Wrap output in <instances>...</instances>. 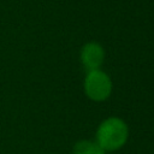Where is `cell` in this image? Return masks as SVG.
I'll list each match as a JSON object with an SVG mask.
<instances>
[{
  "mask_svg": "<svg viewBox=\"0 0 154 154\" xmlns=\"http://www.w3.org/2000/svg\"><path fill=\"white\" fill-rule=\"evenodd\" d=\"M105 60V51L102 46L97 42H88L81 49V61L82 65L88 70H97L101 67Z\"/></svg>",
  "mask_w": 154,
  "mask_h": 154,
  "instance_id": "cell-3",
  "label": "cell"
},
{
  "mask_svg": "<svg viewBox=\"0 0 154 154\" xmlns=\"http://www.w3.org/2000/svg\"><path fill=\"white\" fill-rule=\"evenodd\" d=\"M105 152L100 148L96 141L82 140L75 143L72 148V154H103Z\"/></svg>",
  "mask_w": 154,
  "mask_h": 154,
  "instance_id": "cell-4",
  "label": "cell"
},
{
  "mask_svg": "<svg viewBox=\"0 0 154 154\" xmlns=\"http://www.w3.org/2000/svg\"><path fill=\"white\" fill-rule=\"evenodd\" d=\"M103 154H106V153H103Z\"/></svg>",
  "mask_w": 154,
  "mask_h": 154,
  "instance_id": "cell-5",
  "label": "cell"
},
{
  "mask_svg": "<svg viewBox=\"0 0 154 154\" xmlns=\"http://www.w3.org/2000/svg\"><path fill=\"white\" fill-rule=\"evenodd\" d=\"M129 137L126 123L118 117H108L102 120L96 130V143L106 152H114L124 147Z\"/></svg>",
  "mask_w": 154,
  "mask_h": 154,
  "instance_id": "cell-1",
  "label": "cell"
},
{
  "mask_svg": "<svg viewBox=\"0 0 154 154\" xmlns=\"http://www.w3.org/2000/svg\"><path fill=\"white\" fill-rule=\"evenodd\" d=\"M83 89L88 99L95 102H101L109 97L112 93V81L102 70H91L88 71L84 78Z\"/></svg>",
  "mask_w": 154,
  "mask_h": 154,
  "instance_id": "cell-2",
  "label": "cell"
}]
</instances>
